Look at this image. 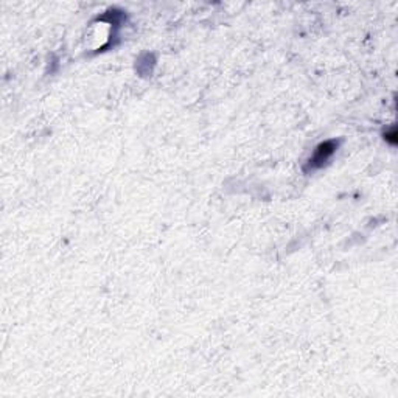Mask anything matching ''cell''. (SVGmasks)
Here are the masks:
<instances>
[{"mask_svg": "<svg viewBox=\"0 0 398 398\" xmlns=\"http://www.w3.org/2000/svg\"><path fill=\"white\" fill-rule=\"evenodd\" d=\"M336 148H338V142L334 140H328V142H323L320 143L314 154L311 156V159L308 160V167L306 170H316V168H320L327 164V160L333 156V153L336 151Z\"/></svg>", "mask_w": 398, "mask_h": 398, "instance_id": "cell-1", "label": "cell"}, {"mask_svg": "<svg viewBox=\"0 0 398 398\" xmlns=\"http://www.w3.org/2000/svg\"><path fill=\"white\" fill-rule=\"evenodd\" d=\"M384 137H386V140H388L391 145H395L397 143V129H395V126H392L391 131H386Z\"/></svg>", "mask_w": 398, "mask_h": 398, "instance_id": "cell-2", "label": "cell"}]
</instances>
